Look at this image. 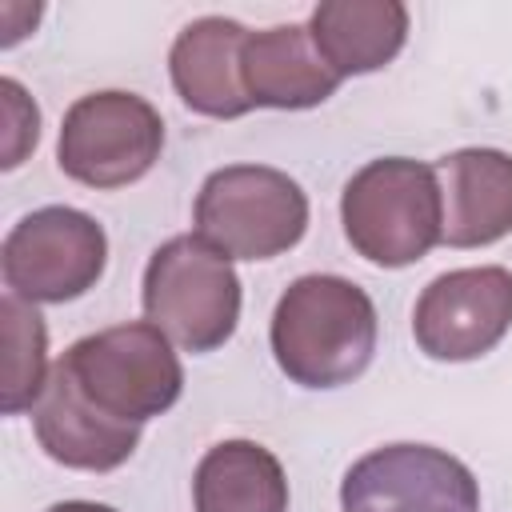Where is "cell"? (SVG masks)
<instances>
[{
	"label": "cell",
	"mask_w": 512,
	"mask_h": 512,
	"mask_svg": "<svg viewBox=\"0 0 512 512\" xmlns=\"http://www.w3.org/2000/svg\"><path fill=\"white\" fill-rule=\"evenodd\" d=\"M308 36L340 80L364 76L404 48L408 8L400 0H324L308 16Z\"/></svg>",
	"instance_id": "cell-14"
},
{
	"label": "cell",
	"mask_w": 512,
	"mask_h": 512,
	"mask_svg": "<svg viewBox=\"0 0 512 512\" xmlns=\"http://www.w3.org/2000/svg\"><path fill=\"white\" fill-rule=\"evenodd\" d=\"M248 28L228 16H200L184 24L168 52V72L176 96L212 120H236L252 112V96L240 76V52H244Z\"/></svg>",
	"instance_id": "cell-11"
},
{
	"label": "cell",
	"mask_w": 512,
	"mask_h": 512,
	"mask_svg": "<svg viewBox=\"0 0 512 512\" xmlns=\"http://www.w3.org/2000/svg\"><path fill=\"white\" fill-rule=\"evenodd\" d=\"M268 340L292 384L340 388L352 384L376 352V304L356 280L312 272L280 292Z\"/></svg>",
	"instance_id": "cell-1"
},
{
	"label": "cell",
	"mask_w": 512,
	"mask_h": 512,
	"mask_svg": "<svg viewBox=\"0 0 512 512\" xmlns=\"http://www.w3.org/2000/svg\"><path fill=\"white\" fill-rule=\"evenodd\" d=\"M4 312V412L20 416L36 408L44 396V384L52 376L48 368V332L36 312V304L20 300L16 292H4L0 300Z\"/></svg>",
	"instance_id": "cell-16"
},
{
	"label": "cell",
	"mask_w": 512,
	"mask_h": 512,
	"mask_svg": "<svg viewBox=\"0 0 512 512\" xmlns=\"http://www.w3.org/2000/svg\"><path fill=\"white\" fill-rule=\"evenodd\" d=\"M108 264L104 228L68 204H48L12 224L0 248L8 292L28 304H64L96 288Z\"/></svg>",
	"instance_id": "cell-7"
},
{
	"label": "cell",
	"mask_w": 512,
	"mask_h": 512,
	"mask_svg": "<svg viewBox=\"0 0 512 512\" xmlns=\"http://www.w3.org/2000/svg\"><path fill=\"white\" fill-rule=\"evenodd\" d=\"M164 148L160 112L136 92H88L60 124L56 164L64 176L88 188H124L140 180Z\"/></svg>",
	"instance_id": "cell-6"
},
{
	"label": "cell",
	"mask_w": 512,
	"mask_h": 512,
	"mask_svg": "<svg viewBox=\"0 0 512 512\" xmlns=\"http://www.w3.org/2000/svg\"><path fill=\"white\" fill-rule=\"evenodd\" d=\"M348 244L376 268H408L444 236V200L432 164L408 156L368 160L340 196Z\"/></svg>",
	"instance_id": "cell-2"
},
{
	"label": "cell",
	"mask_w": 512,
	"mask_h": 512,
	"mask_svg": "<svg viewBox=\"0 0 512 512\" xmlns=\"http://www.w3.org/2000/svg\"><path fill=\"white\" fill-rule=\"evenodd\" d=\"M448 248H484L512 232V156L500 148H460L436 164Z\"/></svg>",
	"instance_id": "cell-12"
},
{
	"label": "cell",
	"mask_w": 512,
	"mask_h": 512,
	"mask_svg": "<svg viewBox=\"0 0 512 512\" xmlns=\"http://www.w3.org/2000/svg\"><path fill=\"white\" fill-rule=\"evenodd\" d=\"M32 428H36L40 448L56 464L80 468V472H112L140 444V424L116 420L104 408H96L76 384L64 356L52 364L44 396L32 408Z\"/></svg>",
	"instance_id": "cell-10"
},
{
	"label": "cell",
	"mask_w": 512,
	"mask_h": 512,
	"mask_svg": "<svg viewBox=\"0 0 512 512\" xmlns=\"http://www.w3.org/2000/svg\"><path fill=\"white\" fill-rule=\"evenodd\" d=\"M196 236L228 260H272L300 244L308 228L304 188L268 164L216 168L192 208Z\"/></svg>",
	"instance_id": "cell-4"
},
{
	"label": "cell",
	"mask_w": 512,
	"mask_h": 512,
	"mask_svg": "<svg viewBox=\"0 0 512 512\" xmlns=\"http://www.w3.org/2000/svg\"><path fill=\"white\" fill-rule=\"evenodd\" d=\"M144 320L184 352L220 348L240 320V276L196 232L164 240L144 268Z\"/></svg>",
	"instance_id": "cell-3"
},
{
	"label": "cell",
	"mask_w": 512,
	"mask_h": 512,
	"mask_svg": "<svg viewBox=\"0 0 512 512\" xmlns=\"http://www.w3.org/2000/svg\"><path fill=\"white\" fill-rule=\"evenodd\" d=\"M512 328V272L500 264L436 276L412 312V336L432 360H476Z\"/></svg>",
	"instance_id": "cell-9"
},
{
	"label": "cell",
	"mask_w": 512,
	"mask_h": 512,
	"mask_svg": "<svg viewBox=\"0 0 512 512\" xmlns=\"http://www.w3.org/2000/svg\"><path fill=\"white\" fill-rule=\"evenodd\" d=\"M344 512H480L468 464L432 444H384L340 480Z\"/></svg>",
	"instance_id": "cell-8"
},
{
	"label": "cell",
	"mask_w": 512,
	"mask_h": 512,
	"mask_svg": "<svg viewBox=\"0 0 512 512\" xmlns=\"http://www.w3.org/2000/svg\"><path fill=\"white\" fill-rule=\"evenodd\" d=\"M64 364L96 408L128 424L168 412L184 392L180 356L172 352V340L148 320L80 336L64 352Z\"/></svg>",
	"instance_id": "cell-5"
},
{
	"label": "cell",
	"mask_w": 512,
	"mask_h": 512,
	"mask_svg": "<svg viewBox=\"0 0 512 512\" xmlns=\"http://www.w3.org/2000/svg\"><path fill=\"white\" fill-rule=\"evenodd\" d=\"M0 96H4V120H8V140H4V168H16L24 160L28 148H36L40 140V112L32 104V96L12 80L4 76L0 80Z\"/></svg>",
	"instance_id": "cell-17"
},
{
	"label": "cell",
	"mask_w": 512,
	"mask_h": 512,
	"mask_svg": "<svg viewBox=\"0 0 512 512\" xmlns=\"http://www.w3.org/2000/svg\"><path fill=\"white\" fill-rule=\"evenodd\" d=\"M48 512H116V508L96 504V500H60V504H52Z\"/></svg>",
	"instance_id": "cell-18"
},
{
	"label": "cell",
	"mask_w": 512,
	"mask_h": 512,
	"mask_svg": "<svg viewBox=\"0 0 512 512\" xmlns=\"http://www.w3.org/2000/svg\"><path fill=\"white\" fill-rule=\"evenodd\" d=\"M240 76L256 108H316L336 88L340 76L316 52L308 24H272L248 32L240 52Z\"/></svg>",
	"instance_id": "cell-13"
},
{
	"label": "cell",
	"mask_w": 512,
	"mask_h": 512,
	"mask_svg": "<svg viewBox=\"0 0 512 512\" xmlns=\"http://www.w3.org/2000/svg\"><path fill=\"white\" fill-rule=\"evenodd\" d=\"M196 512H288V476L256 440L212 444L192 476Z\"/></svg>",
	"instance_id": "cell-15"
}]
</instances>
